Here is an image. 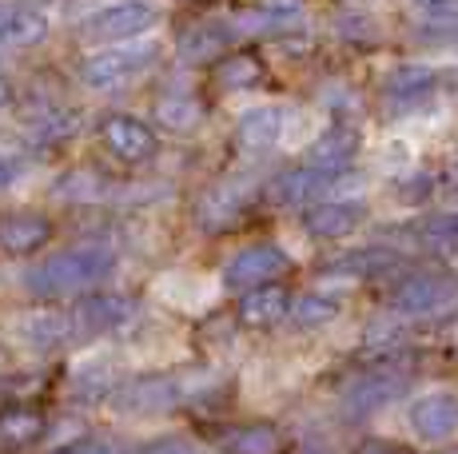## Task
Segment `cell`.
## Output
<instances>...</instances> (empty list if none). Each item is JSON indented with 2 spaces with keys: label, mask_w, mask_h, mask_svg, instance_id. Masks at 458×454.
Instances as JSON below:
<instances>
[{
  "label": "cell",
  "mask_w": 458,
  "mask_h": 454,
  "mask_svg": "<svg viewBox=\"0 0 458 454\" xmlns=\"http://www.w3.org/2000/svg\"><path fill=\"white\" fill-rule=\"evenodd\" d=\"M219 48H224V32L216 24H199V29H188L180 37V52L188 60H216Z\"/></svg>",
  "instance_id": "obj_26"
},
{
  "label": "cell",
  "mask_w": 458,
  "mask_h": 454,
  "mask_svg": "<svg viewBox=\"0 0 458 454\" xmlns=\"http://www.w3.org/2000/svg\"><path fill=\"white\" fill-rule=\"evenodd\" d=\"M403 391H407V374L394 371V366H375L343 391V410L347 415H375Z\"/></svg>",
  "instance_id": "obj_7"
},
{
  "label": "cell",
  "mask_w": 458,
  "mask_h": 454,
  "mask_svg": "<svg viewBox=\"0 0 458 454\" xmlns=\"http://www.w3.org/2000/svg\"><path fill=\"white\" fill-rule=\"evenodd\" d=\"M415 235L427 251H435V256H451V251L458 248V212L427 215V220L415 227Z\"/></svg>",
  "instance_id": "obj_22"
},
{
  "label": "cell",
  "mask_w": 458,
  "mask_h": 454,
  "mask_svg": "<svg viewBox=\"0 0 458 454\" xmlns=\"http://www.w3.org/2000/svg\"><path fill=\"white\" fill-rule=\"evenodd\" d=\"M435 92V72L422 64H411V68H394L391 76H386V96L399 104H415L422 96Z\"/></svg>",
  "instance_id": "obj_21"
},
{
  "label": "cell",
  "mask_w": 458,
  "mask_h": 454,
  "mask_svg": "<svg viewBox=\"0 0 458 454\" xmlns=\"http://www.w3.org/2000/svg\"><path fill=\"white\" fill-rule=\"evenodd\" d=\"M4 108H8V80L0 76V112H4Z\"/></svg>",
  "instance_id": "obj_33"
},
{
  "label": "cell",
  "mask_w": 458,
  "mask_h": 454,
  "mask_svg": "<svg viewBox=\"0 0 458 454\" xmlns=\"http://www.w3.org/2000/svg\"><path fill=\"white\" fill-rule=\"evenodd\" d=\"M224 447L240 450V454H271V450H279V434L271 431V426H243V431H235Z\"/></svg>",
  "instance_id": "obj_27"
},
{
  "label": "cell",
  "mask_w": 458,
  "mask_h": 454,
  "mask_svg": "<svg viewBox=\"0 0 458 454\" xmlns=\"http://www.w3.org/2000/svg\"><path fill=\"white\" fill-rule=\"evenodd\" d=\"M355 152H359V136L347 132V128H335V132L319 136L311 144V152H307V168H315L327 180H339L343 172H347V164L355 160Z\"/></svg>",
  "instance_id": "obj_12"
},
{
  "label": "cell",
  "mask_w": 458,
  "mask_h": 454,
  "mask_svg": "<svg viewBox=\"0 0 458 454\" xmlns=\"http://www.w3.org/2000/svg\"><path fill=\"white\" fill-rule=\"evenodd\" d=\"M100 144L124 164H144L156 156V132L136 116H108L100 124Z\"/></svg>",
  "instance_id": "obj_8"
},
{
  "label": "cell",
  "mask_w": 458,
  "mask_h": 454,
  "mask_svg": "<svg viewBox=\"0 0 458 454\" xmlns=\"http://www.w3.org/2000/svg\"><path fill=\"white\" fill-rule=\"evenodd\" d=\"M60 196L64 199H72V204H84V199H92V196H100L104 191V183L92 176V172H72L68 180H60Z\"/></svg>",
  "instance_id": "obj_30"
},
{
  "label": "cell",
  "mask_w": 458,
  "mask_h": 454,
  "mask_svg": "<svg viewBox=\"0 0 458 454\" xmlns=\"http://www.w3.org/2000/svg\"><path fill=\"white\" fill-rule=\"evenodd\" d=\"M292 311V299H287L284 287H271V283H259V287H248L240 299V323L251 331H267L276 323H284V315Z\"/></svg>",
  "instance_id": "obj_11"
},
{
  "label": "cell",
  "mask_w": 458,
  "mask_h": 454,
  "mask_svg": "<svg viewBox=\"0 0 458 454\" xmlns=\"http://www.w3.org/2000/svg\"><path fill=\"white\" fill-rule=\"evenodd\" d=\"M16 176H21V164H16L13 156H0V188L16 183Z\"/></svg>",
  "instance_id": "obj_31"
},
{
  "label": "cell",
  "mask_w": 458,
  "mask_h": 454,
  "mask_svg": "<svg viewBox=\"0 0 458 454\" xmlns=\"http://www.w3.org/2000/svg\"><path fill=\"white\" fill-rule=\"evenodd\" d=\"M13 335L21 339L29 351H56L60 343L76 335L72 331V315H60V311H21L13 319Z\"/></svg>",
  "instance_id": "obj_9"
},
{
  "label": "cell",
  "mask_w": 458,
  "mask_h": 454,
  "mask_svg": "<svg viewBox=\"0 0 458 454\" xmlns=\"http://www.w3.org/2000/svg\"><path fill=\"white\" fill-rule=\"evenodd\" d=\"M156 116H160L164 128L183 132V128H191L199 120V104H196V96H188V92H167L156 100Z\"/></svg>",
  "instance_id": "obj_24"
},
{
  "label": "cell",
  "mask_w": 458,
  "mask_h": 454,
  "mask_svg": "<svg viewBox=\"0 0 458 454\" xmlns=\"http://www.w3.org/2000/svg\"><path fill=\"white\" fill-rule=\"evenodd\" d=\"M363 215H367L363 199H327V204H319L307 215V231L319 235V240H339V235L355 231L363 223Z\"/></svg>",
  "instance_id": "obj_14"
},
{
  "label": "cell",
  "mask_w": 458,
  "mask_h": 454,
  "mask_svg": "<svg viewBox=\"0 0 458 454\" xmlns=\"http://www.w3.org/2000/svg\"><path fill=\"white\" fill-rule=\"evenodd\" d=\"M72 132H76V116H68L64 108H48V116H40L32 124V139H40V144H60Z\"/></svg>",
  "instance_id": "obj_29"
},
{
  "label": "cell",
  "mask_w": 458,
  "mask_h": 454,
  "mask_svg": "<svg viewBox=\"0 0 458 454\" xmlns=\"http://www.w3.org/2000/svg\"><path fill=\"white\" fill-rule=\"evenodd\" d=\"M180 383L175 379H144V383H131L116 395L120 410H131V415H156V410H172L180 403Z\"/></svg>",
  "instance_id": "obj_16"
},
{
  "label": "cell",
  "mask_w": 458,
  "mask_h": 454,
  "mask_svg": "<svg viewBox=\"0 0 458 454\" xmlns=\"http://www.w3.org/2000/svg\"><path fill=\"white\" fill-rule=\"evenodd\" d=\"M407 423L419 439L427 442H446L458 434V395L454 391H430L419 395L407 410Z\"/></svg>",
  "instance_id": "obj_6"
},
{
  "label": "cell",
  "mask_w": 458,
  "mask_h": 454,
  "mask_svg": "<svg viewBox=\"0 0 458 454\" xmlns=\"http://www.w3.org/2000/svg\"><path fill=\"white\" fill-rule=\"evenodd\" d=\"M279 272H287V251L276 243H251V248L235 251L224 267V283L232 291H248V287L271 283Z\"/></svg>",
  "instance_id": "obj_5"
},
{
  "label": "cell",
  "mask_w": 458,
  "mask_h": 454,
  "mask_svg": "<svg viewBox=\"0 0 458 454\" xmlns=\"http://www.w3.org/2000/svg\"><path fill=\"white\" fill-rule=\"evenodd\" d=\"M303 24V8L295 0H276V4H263V8H251L248 16L235 21L240 32H287V29H299Z\"/></svg>",
  "instance_id": "obj_19"
},
{
  "label": "cell",
  "mask_w": 458,
  "mask_h": 454,
  "mask_svg": "<svg viewBox=\"0 0 458 454\" xmlns=\"http://www.w3.org/2000/svg\"><path fill=\"white\" fill-rule=\"evenodd\" d=\"M136 315V303L128 295H92L72 311V331L76 335H100V331H120Z\"/></svg>",
  "instance_id": "obj_10"
},
{
  "label": "cell",
  "mask_w": 458,
  "mask_h": 454,
  "mask_svg": "<svg viewBox=\"0 0 458 454\" xmlns=\"http://www.w3.org/2000/svg\"><path fill=\"white\" fill-rule=\"evenodd\" d=\"M284 124H287V112L276 108V104L251 108L248 116L240 120V144L248 147V152H267L271 144L284 139Z\"/></svg>",
  "instance_id": "obj_17"
},
{
  "label": "cell",
  "mask_w": 458,
  "mask_h": 454,
  "mask_svg": "<svg viewBox=\"0 0 458 454\" xmlns=\"http://www.w3.org/2000/svg\"><path fill=\"white\" fill-rule=\"evenodd\" d=\"M44 434V418L37 410L29 407H13L0 415V442H16V447H24V442H37Z\"/></svg>",
  "instance_id": "obj_23"
},
{
  "label": "cell",
  "mask_w": 458,
  "mask_h": 454,
  "mask_svg": "<svg viewBox=\"0 0 458 454\" xmlns=\"http://www.w3.org/2000/svg\"><path fill=\"white\" fill-rule=\"evenodd\" d=\"M152 450H191V442L188 439H156Z\"/></svg>",
  "instance_id": "obj_32"
},
{
  "label": "cell",
  "mask_w": 458,
  "mask_h": 454,
  "mask_svg": "<svg viewBox=\"0 0 458 454\" xmlns=\"http://www.w3.org/2000/svg\"><path fill=\"white\" fill-rule=\"evenodd\" d=\"M243 204H248V188H240V183H219V188H211L204 196L199 220L208 227H219V223L232 220V215H240Z\"/></svg>",
  "instance_id": "obj_20"
},
{
  "label": "cell",
  "mask_w": 458,
  "mask_h": 454,
  "mask_svg": "<svg viewBox=\"0 0 458 454\" xmlns=\"http://www.w3.org/2000/svg\"><path fill=\"white\" fill-rule=\"evenodd\" d=\"M327 183H331L327 176H319L315 168H307L303 164V168L276 176V183L267 188V196H271V204H279V207H303V204H311Z\"/></svg>",
  "instance_id": "obj_18"
},
{
  "label": "cell",
  "mask_w": 458,
  "mask_h": 454,
  "mask_svg": "<svg viewBox=\"0 0 458 454\" xmlns=\"http://www.w3.org/2000/svg\"><path fill=\"white\" fill-rule=\"evenodd\" d=\"M52 235V223L37 212H16V215H4L0 220V248L13 251V256H32L48 243Z\"/></svg>",
  "instance_id": "obj_15"
},
{
  "label": "cell",
  "mask_w": 458,
  "mask_h": 454,
  "mask_svg": "<svg viewBox=\"0 0 458 454\" xmlns=\"http://www.w3.org/2000/svg\"><path fill=\"white\" fill-rule=\"evenodd\" d=\"M48 21L13 0H0V48H32L44 40Z\"/></svg>",
  "instance_id": "obj_13"
},
{
  "label": "cell",
  "mask_w": 458,
  "mask_h": 454,
  "mask_svg": "<svg viewBox=\"0 0 458 454\" xmlns=\"http://www.w3.org/2000/svg\"><path fill=\"white\" fill-rule=\"evenodd\" d=\"M292 315L299 327H323V323H331L339 315V303L327 299V295H303V299H295Z\"/></svg>",
  "instance_id": "obj_28"
},
{
  "label": "cell",
  "mask_w": 458,
  "mask_h": 454,
  "mask_svg": "<svg viewBox=\"0 0 458 454\" xmlns=\"http://www.w3.org/2000/svg\"><path fill=\"white\" fill-rule=\"evenodd\" d=\"M454 299H458V279L446 272H419L394 287V311H403V315H411V319L438 315V311H446Z\"/></svg>",
  "instance_id": "obj_4"
},
{
  "label": "cell",
  "mask_w": 458,
  "mask_h": 454,
  "mask_svg": "<svg viewBox=\"0 0 458 454\" xmlns=\"http://www.w3.org/2000/svg\"><path fill=\"white\" fill-rule=\"evenodd\" d=\"M156 60H160V40H140V37L112 40L108 48L92 52L81 64V80H84V88H92V92H108V88H120V84L136 80Z\"/></svg>",
  "instance_id": "obj_2"
},
{
  "label": "cell",
  "mask_w": 458,
  "mask_h": 454,
  "mask_svg": "<svg viewBox=\"0 0 458 454\" xmlns=\"http://www.w3.org/2000/svg\"><path fill=\"white\" fill-rule=\"evenodd\" d=\"M116 267V251L104 243H81V248H64L48 256L29 272V291L40 299H64V295H81L100 287Z\"/></svg>",
  "instance_id": "obj_1"
},
{
  "label": "cell",
  "mask_w": 458,
  "mask_h": 454,
  "mask_svg": "<svg viewBox=\"0 0 458 454\" xmlns=\"http://www.w3.org/2000/svg\"><path fill=\"white\" fill-rule=\"evenodd\" d=\"M160 24V8L148 4V0H116V4L100 8L84 21V37L100 40V45H112V40H131L144 37Z\"/></svg>",
  "instance_id": "obj_3"
},
{
  "label": "cell",
  "mask_w": 458,
  "mask_h": 454,
  "mask_svg": "<svg viewBox=\"0 0 458 454\" xmlns=\"http://www.w3.org/2000/svg\"><path fill=\"white\" fill-rule=\"evenodd\" d=\"M259 76H263V68H259V60L248 56V52H240V56H227L224 64L216 68V80L224 84V88H251V84H259Z\"/></svg>",
  "instance_id": "obj_25"
}]
</instances>
